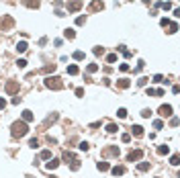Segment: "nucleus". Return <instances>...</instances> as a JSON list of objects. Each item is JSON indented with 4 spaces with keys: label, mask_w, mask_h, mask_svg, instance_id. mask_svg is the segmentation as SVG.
<instances>
[{
    "label": "nucleus",
    "mask_w": 180,
    "mask_h": 178,
    "mask_svg": "<svg viewBox=\"0 0 180 178\" xmlns=\"http://www.w3.org/2000/svg\"><path fill=\"white\" fill-rule=\"evenodd\" d=\"M29 133V125L25 121H14L10 125V135L12 137H25Z\"/></svg>",
    "instance_id": "obj_1"
},
{
    "label": "nucleus",
    "mask_w": 180,
    "mask_h": 178,
    "mask_svg": "<svg viewBox=\"0 0 180 178\" xmlns=\"http://www.w3.org/2000/svg\"><path fill=\"white\" fill-rule=\"evenodd\" d=\"M43 84L47 88H51V90H59V88H64V82H62V78H57V76H47L43 80Z\"/></svg>",
    "instance_id": "obj_2"
},
{
    "label": "nucleus",
    "mask_w": 180,
    "mask_h": 178,
    "mask_svg": "<svg viewBox=\"0 0 180 178\" xmlns=\"http://www.w3.org/2000/svg\"><path fill=\"white\" fill-rule=\"evenodd\" d=\"M16 92H19V82L16 80L6 82V94H16Z\"/></svg>",
    "instance_id": "obj_3"
},
{
    "label": "nucleus",
    "mask_w": 180,
    "mask_h": 178,
    "mask_svg": "<svg viewBox=\"0 0 180 178\" xmlns=\"http://www.w3.org/2000/svg\"><path fill=\"white\" fill-rule=\"evenodd\" d=\"M141 158H143V152H141V150H133V152H129V156H127L129 162H137V160H141Z\"/></svg>",
    "instance_id": "obj_4"
},
{
    "label": "nucleus",
    "mask_w": 180,
    "mask_h": 178,
    "mask_svg": "<svg viewBox=\"0 0 180 178\" xmlns=\"http://www.w3.org/2000/svg\"><path fill=\"white\" fill-rule=\"evenodd\" d=\"M102 8H104L102 0H92V4H90L88 10H90V12H98V10H102Z\"/></svg>",
    "instance_id": "obj_5"
},
{
    "label": "nucleus",
    "mask_w": 180,
    "mask_h": 178,
    "mask_svg": "<svg viewBox=\"0 0 180 178\" xmlns=\"http://www.w3.org/2000/svg\"><path fill=\"white\" fill-rule=\"evenodd\" d=\"M158 113H160L162 117H170V115H172V107H170V105H162Z\"/></svg>",
    "instance_id": "obj_6"
},
{
    "label": "nucleus",
    "mask_w": 180,
    "mask_h": 178,
    "mask_svg": "<svg viewBox=\"0 0 180 178\" xmlns=\"http://www.w3.org/2000/svg\"><path fill=\"white\" fill-rule=\"evenodd\" d=\"M80 6H82V2H80V0H74V2H70V4H68V10H70V12H76V10H80Z\"/></svg>",
    "instance_id": "obj_7"
},
{
    "label": "nucleus",
    "mask_w": 180,
    "mask_h": 178,
    "mask_svg": "<svg viewBox=\"0 0 180 178\" xmlns=\"http://www.w3.org/2000/svg\"><path fill=\"white\" fill-rule=\"evenodd\" d=\"M131 133H133L135 137H143V127L141 125H133L131 127Z\"/></svg>",
    "instance_id": "obj_8"
},
{
    "label": "nucleus",
    "mask_w": 180,
    "mask_h": 178,
    "mask_svg": "<svg viewBox=\"0 0 180 178\" xmlns=\"http://www.w3.org/2000/svg\"><path fill=\"white\" fill-rule=\"evenodd\" d=\"M111 172H112V176H123L125 166H115V168H111Z\"/></svg>",
    "instance_id": "obj_9"
},
{
    "label": "nucleus",
    "mask_w": 180,
    "mask_h": 178,
    "mask_svg": "<svg viewBox=\"0 0 180 178\" xmlns=\"http://www.w3.org/2000/svg\"><path fill=\"white\" fill-rule=\"evenodd\" d=\"M117 86L119 88H129L131 86V80L129 78H121V80H117Z\"/></svg>",
    "instance_id": "obj_10"
},
{
    "label": "nucleus",
    "mask_w": 180,
    "mask_h": 178,
    "mask_svg": "<svg viewBox=\"0 0 180 178\" xmlns=\"http://www.w3.org/2000/svg\"><path fill=\"white\" fill-rule=\"evenodd\" d=\"M57 166H59V160H53V158H51V160L45 164V168H47V170H56Z\"/></svg>",
    "instance_id": "obj_11"
},
{
    "label": "nucleus",
    "mask_w": 180,
    "mask_h": 178,
    "mask_svg": "<svg viewBox=\"0 0 180 178\" xmlns=\"http://www.w3.org/2000/svg\"><path fill=\"white\" fill-rule=\"evenodd\" d=\"M21 121H25V123L33 121V113H31V111H22V119H21Z\"/></svg>",
    "instance_id": "obj_12"
},
{
    "label": "nucleus",
    "mask_w": 180,
    "mask_h": 178,
    "mask_svg": "<svg viewBox=\"0 0 180 178\" xmlns=\"http://www.w3.org/2000/svg\"><path fill=\"white\" fill-rule=\"evenodd\" d=\"M14 25V21H12L10 16H4V21H2V29H8V27H12Z\"/></svg>",
    "instance_id": "obj_13"
},
{
    "label": "nucleus",
    "mask_w": 180,
    "mask_h": 178,
    "mask_svg": "<svg viewBox=\"0 0 180 178\" xmlns=\"http://www.w3.org/2000/svg\"><path fill=\"white\" fill-rule=\"evenodd\" d=\"M64 37H66V39H74V37H76V31H74V29H64Z\"/></svg>",
    "instance_id": "obj_14"
},
{
    "label": "nucleus",
    "mask_w": 180,
    "mask_h": 178,
    "mask_svg": "<svg viewBox=\"0 0 180 178\" xmlns=\"http://www.w3.org/2000/svg\"><path fill=\"white\" fill-rule=\"evenodd\" d=\"M27 47H29V45H27V41H19V43H16V51H21V53H25Z\"/></svg>",
    "instance_id": "obj_15"
},
{
    "label": "nucleus",
    "mask_w": 180,
    "mask_h": 178,
    "mask_svg": "<svg viewBox=\"0 0 180 178\" xmlns=\"http://www.w3.org/2000/svg\"><path fill=\"white\" fill-rule=\"evenodd\" d=\"M149 166H152L149 162H141V164L137 166V170H139V172H147V170H149Z\"/></svg>",
    "instance_id": "obj_16"
},
{
    "label": "nucleus",
    "mask_w": 180,
    "mask_h": 178,
    "mask_svg": "<svg viewBox=\"0 0 180 178\" xmlns=\"http://www.w3.org/2000/svg\"><path fill=\"white\" fill-rule=\"evenodd\" d=\"M25 4L29 8H39V0H25Z\"/></svg>",
    "instance_id": "obj_17"
},
{
    "label": "nucleus",
    "mask_w": 180,
    "mask_h": 178,
    "mask_svg": "<svg viewBox=\"0 0 180 178\" xmlns=\"http://www.w3.org/2000/svg\"><path fill=\"white\" fill-rule=\"evenodd\" d=\"M96 168H98L100 172H106L111 166H109V162H98V164H96Z\"/></svg>",
    "instance_id": "obj_18"
},
{
    "label": "nucleus",
    "mask_w": 180,
    "mask_h": 178,
    "mask_svg": "<svg viewBox=\"0 0 180 178\" xmlns=\"http://www.w3.org/2000/svg\"><path fill=\"white\" fill-rule=\"evenodd\" d=\"M156 6H158V8H164V10H170V8H172L170 2H156Z\"/></svg>",
    "instance_id": "obj_19"
},
{
    "label": "nucleus",
    "mask_w": 180,
    "mask_h": 178,
    "mask_svg": "<svg viewBox=\"0 0 180 178\" xmlns=\"http://www.w3.org/2000/svg\"><path fill=\"white\" fill-rule=\"evenodd\" d=\"M78 66H68V74H70V76H78Z\"/></svg>",
    "instance_id": "obj_20"
},
{
    "label": "nucleus",
    "mask_w": 180,
    "mask_h": 178,
    "mask_svg": "<svg viewBox=\"0 0 180 178\" xmlns=\"http://www.w3.org/2000/svg\"><path fill=\"white\" fill-rule=\"evenodd\" d=\"M117 131H119V127H117L115 123H109V125H106V133H117Z\"/></svg>",
    "instance_id": "obj_21"
},
{
    "label": "nucleus",
    "mask_w": 180,
    "mask_h": 178,
    "mask_svg": "<svg viewBox=\"0 0 180 178\" xmlns=\"http://www.w3.org/2000/svg\"><path fill=\"white\" fill-rule=\"evenodd\" d=\"M168 152H170L168 145H160V147H158V154H160V156H166Z\"/></svg>",
    "instance_id": "obj_22"
},
{
    "label": "nucleus",
    "mask_w": 180,
    "mask_h": 178,
    "mask_svg": "<svg viewBox=\"0 0 180 178\" xmlns=\"http://www.w3.org/2000/svg\"><path fill=\"white\" fill-rule=\"evenodd\" d=\"M176 31H178V25H176V23H170L168 25V33H170V35H174Z\"/></svg>",
    "instance_id": "obj_23"
},
{
    "label": "nucleus",
    "mask_w": 180,
    "mask_h": 178,
    "mask_svg": "<svg viewBox=\"0 0 180 178\" xmlns=\"http://www.w3.org/2000/svg\"><path fill=\"white\" fill-rule=\"evenodd\" d=\"M86 70H88V74H94V72H98V64H90Z\"/></svg>",
    "instance_id": "obj_24"
},
{
    "label": "nucleus",
    "mask_w": 180,
    "mask_h": 178,
    "mask_svg": "<svg viewBox=\"0 0 180 178\" xmlns=\"http://www.w3.org/2000/svg\"><path fill=\"white\" fill-rule=\"evenodd\" d=\"M106 154H109V156H117V158H119V147H109Z\"/></svg>",
    "instance_id": "obj_25"
},
{
    "label": "nucleus",
    "mask_w": 180,
    "mask_h": 178,
    "mask_svg": "<svg viewBox=\"0 0 180 178\" xmlns=\"http://www.w3.org/2000/svg\"><path fill=\"white\" fill-rule=\"evenodd\" d=\"M74 59L76 61H82L84 59V51H74Z\"/></svg>",
    "instance_id": "obj_26"
},
{
    "label": "nucleus",
    "mask_w": 180,
    "mask_h": 178,
    "mask_svg": "<svg viewBox=\"0 0 180 178\" xmlns=\"http://www.w3.org/2000/svg\"><path fill=\"white\" fill-rule=\"evenodd\" d=\"M41 160H51V152L49 150H43L41 152Z\"/></svg>",
    "instance_id": "obj_27"
},
{
    "label": "nucleus",
    "mask_w": 180,
    "mask_h": 178,
    "mask_svg": "<svg viewBox=\"0 0 180 178\" xmlns=\"http://www.w3.org/2000/svg\"><path fill=\"white\" fill-rule=\"evenodd\" d=\"M29 145H31V147H39V139H37V137H31V139H29Z\"/></svg>",
    "instance_id": "obj_28"
},
{
    "label": "nucleus",
    "mask_w": 180,
    "mask_h": 178,
    "mask_svg": "<svg viewBox=\"0 0 180 178\" xmlns=\"http://www.w3.org/2000/svg\"><path fill=\"white\" fill-rule=\"evenodd\" d=\"M117 117L125 119V117H127V108H119V111H117Z\"/></svg>",
    "instance_id": "obj_29"
},
{
    "label": "nucleus",
    "mask_w": 180,
    "mask_h": 178,
    "mask_svg": "<svg viewBox=\"0 0 180 178\" xmlns=\"http://www.w3.org/2000/svg\"><path fill=\"white\" fill-rule=\"evenodd\" d=\"M64 160H70V162H74V160H76V158H74V154H72V152H66V154H64Z\"/></svg>",
    "instance_id": "obj_30"
},
{
    "label": "nucleus",
    "mask_w": 180,
    "mask_h": 178,
    "mask_svg": "<svg viewBox=\"0 0 180 178\" xmlns=\"http://www.w3.org/2000/svg\"><path fill=\"white\" fill-rule=\"evenodd\" d=\"M78 147L82 150V152H88V147H90V145H88V141H80V145H78Z\"/></svg>",
    "instance_id": "obj_31"
},
{
    "label": "nucleus",
    "mask_w": 180,
    "mask_h": 178,
    "mask_svg": "<svg viewBox=\"0 0 180 178\" xmlns=\"http://www.w3.org/2000/svg\"><path fill=\"white\" fill-rule=\"evenodd\" d=\"M121 141H123V143H129V141H131V135H129V133H123V135H121Z\"/></svg>",
    "instance_id": "obj_32"
},
{
    "label": "nucleus",
    "mask_w": 180,
    "mask_h": 178,
    "mask_svg": "<svg viewBox=\"0 0 180 178\" xmlns=\"http://www.w3.org/2000/svg\"><path fill=\"white\" fill-rule=\"evenodd\" d=\"M106 61H109V64H115V61H117V53H111V55H106Z\"/></svg>",
    "instance_id": "obj_33"
},
{
    "label": "nucleus",
    "mask_w": 180,
    "mask_h": 178,
    "mask_svg": "<svg viewBox=\"0 0 180 178\" xmlns=\"http://www.w3.org/2000/svg\"><path fill=\"white\" fill-rule=\"evenodd\" d=\"M149 115H152L149 108H143V111H141V117H143V119H149Z\"/></svg>",
    "instance_id": "obj_34"
},
{
    "label": "nucleus",
    "mask_w": 180,
    "mask_h": 178,
    "mask_svg": "<svg viewBox=\"0 0 180 178\" xmlns=\"http://www.w3.org/2000/svg\"><path fill=\"white\" fill-rule=\"evenodd\" d=\"M170 164H172V166H178L180 162H178V156H172V158H170Z\"/></svg>",
    "instance_id": "obj_35"
},
{
    "label": "nucleus",
    "mask_w": 180,
    "mask_h": 178,
    "mask_svg": "<svg viewBox=\"0 0 180 178\" xmlns=\"http://www.w3.org/2000/svg\"><path fill=\"white\" fill-rule=\"evenodd\" d=\"M162 127H164V123H162L160 119H158V121H154V129H162Z\"/></svg>",
    "instance_id": "obj_36"
},
{
    "label": "nucleus",
    "mask_w": 180,
    "mask_h": 178,
    "mask_svg": "<svg viewBox=\"0 0 180 178\" xmlns=\"http://www.w3.org/2000/svg\"><path fill=\"white\" fill-rule=\"evenodd\" d=\"M92 51H94V55H102V53H104V49H102V47H94Z\"/></svg>",
    "instance_id": "obj_37"
},
{
    "label": "nucleus",
    "mask_w": 180,
    "mask_h": 178,
    "mask_svg": "<svg viewBox=\"0 0 180 178\" xmlns=\"http://www.w3.org/2000/svg\"><path fill=\"white\" fill-rule=\"evenodd\" d=\"M147 80H149V78H139V80H137V86H146Z\"/></svg>",
    "instance_id": "obj_38"
},
{
    "label": "nucleus",
    "mask_w": 180,
    "mask_h": 178,
    "mask_svg": "<svg viewBox=\"0 0 180 178\" xmlns=\"http://www.w3.org/2000/svg\"><path fill=\"white\" fill-rule=\"evenodd\" d=\"M70 168H72V170H78V168H80V162H78V160H74V162L70 164Z\"/></svg>",
    "instance_id": "obj_39"
},
{
    "label": "nucleus",
    "mask_w": 180,
    "mask_h": 178,
    "mask_svg": "<svg viewBox=\"0 0 180 178\" xmlns=\"http://www.w3.org/2000/svg\"><path fill=\"white\" fill-rule=\"evenodd\" d=\"M84 23H86V16H78V19H76V25H78V27L84 25Z\"/></svg>",
    "instance_id": "obj_40"
},
{
    "label": "nucleus",
    "mask_w": 180,
    "mask_h": 178,
    "mask_svg": "<svg viewBox=\"0 0 180 178\" xmlns=\"http://www.w3.org/2000/svg\"><path fill=\"white\" fill-rule=\"evenodd\" d=\"M16 66H19V68H27V59H19Z\"/></svg>",
    "instance_id": "obj_41"
},
{
    "label": "nucleus",
    "mask_w": 180,
    "mask_h": 178,
    "mask_svg": "<svg viewBox=\"0 0 180 178\" xmlns=\"http://www.w3.org/2000/svg\"><path fill=\"white\" fill-rule=\"evenodd\" d=\"M119 70H121V72H129V64H121Z\"/></svg>",
    "instance_id": "obj_42"
},
{
    "label": "nucleus",
    "mask_w": 180,
    "mask_h": 178,
    "mask_svg": "<svg viewBox=\"0 0 180 178\" xmlns=\"http://www.w3.org/2000/svg\"><path fill=\"white\" fill-rule=\"evenodd\" d=\"M154 96H164V88H158V90H154Z\"/></svg>",
    "instance_id": "obj_43"
},
{
    "label": "nucleus",
    "mask_w": 180,
    "mask_h": 178,
    "mask_svg": "<svg viewBox=\"0 0 180 178\" xmlns=\"http://www.w3.org/2000/svg\"><path fill=\"white\" fill-rule=\"evenodd\" d=\"M154 82H164V76H160V74H156V76H154Z\"/></svg>",
    "instance_id": "obj_44"
},
{
    "label": "nucleus",
    "mask_w": 180,
    "mask_h": 178,
    "mask_svg": "<svg viewBox=\"0 0 180 178\" xmlns=\"http://www.w3.org/2000/svg\"><path fill=\"white\" fill-rule=\"evenodd\" d=\"M76 96L82 98V96H84V88H76Z\"/></svg>",
    "instance_id": "obj_45"
},
{
    "label": "nucleus",
    "mask_w": 180,
    "mask_h": 178,
    "mask_svg": "<svg viewBox=\"0 0 180 178\" xmlns=\"http://www.w3.org/2000/svg\"><path fill=\"white\" fill-rule=\"evenodd\" d=\"M4 107H6V98H2V96H0V111H2Z\"/></svg>",
    "instance_id": "obj_46"
},
{
    "label": "nucleus",
    "mask_w": 180,
    "mask_h": 178,
    "mask_svg": "<svg viewBox=\"0 0 180 178\" xmlns=\"http://www.w3.org/2000/svg\"><path fill=\"white\" fill-rule=\"evenodd\" d=\"M160 25H162V27H168L170 21H168V19H162V21H160Z\"/></svg>",
    "instance_id": "obj_47"
},
{
    "label": "nucleus",
    "mask_w": 180,
    "mask_h": 178,
    "mask_svg": "<svg viewBox=\"0 0 180 178\" xmlns=\"http://www.w3.org/2000/svg\"><path fill=\"white\" fill-rule=\"evenodd\" d=\"M21 100H22L21 96H14V98H12V105H19V102H21Z\"/></svg>",
    "instance_id": "obj_48"
},
{
    "label": "nucleus",
    "mask_w": 180,
    "mask_h": 178,
    "mask_svg": "<svg viewBox=\"0 0 180 178\" xmlns=\"http://www.w3.org/2000/svg\"><path fill=\"white\" fill-rule=\"evenodd\" d=\"M51 178H57V176H51Z\"/></svg>",
    "instance_id": "obj_49"
}]
</instances>
